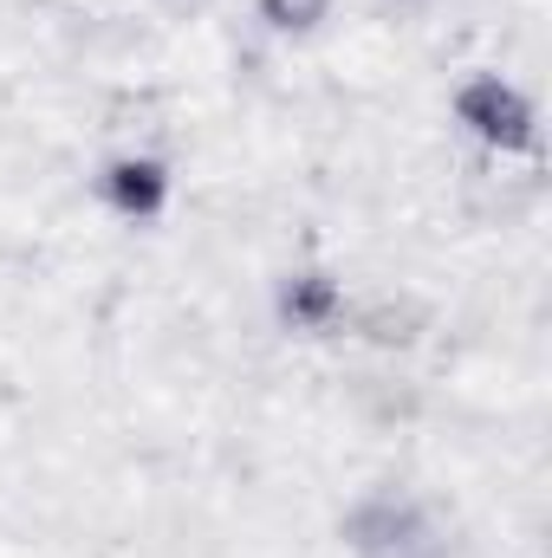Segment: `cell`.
I'll list each match as a JSON object with an SVG mask.
<instances>
[{"label":"cell","instance_id":"1","mask_svg":"<svg viewBox=\"0 0 552 558\" xmlns=\"http://www.w3.org/2000/svg\"><path fill=\"white\" fill-rule=\"evenodd\" d=\"M461 124H475L481 137L501 143V149H527V143H533V111H527V98L507 92L501 78H481V85L461 92Z\"/></svg>","mask_w":552,"mask_h":558},{"label":"cell","instance_id":"2","mask_svg":"<svg viewBox=\"0 0 552 558\" xmlns=\"http://www.w3.org/2000/svg\"><path fill=\"white\" fill-rule=\"evenodd\" d=\"M111 202L131 208V215H149V208L163 202V169H156V162H124V169H111Z\"/></svg>","mask_w":552,"mask_h":558},{"label":"cell","instance_id":"3","mask_svg":"<svg viewBox=\"0 0 552 558\" xmlns=\"http://www.w3.org/2000/svg\"><path fill=\"white\" fill-rule=\"evenodd\" d=\"M332 305H338V292H332L325 279H299V286L286 292V312H292V318H305V325H312V318H325Z\"/></svg>","mask_w":552,"mask_h":558},{"label":"cell","instance_id":"4","mask_svg":"<svg viewBox=\"0 0 552 558\" xmlns=\"http://www.w3.org/2000/svg\"><path fill=\"white\" fill-rule=\"evenodd\" d=\"M261 7H267L274 26H312V20H325V0H261Z\"/></svg>","mask_w":552,"mask_h":558}]
</instances>
